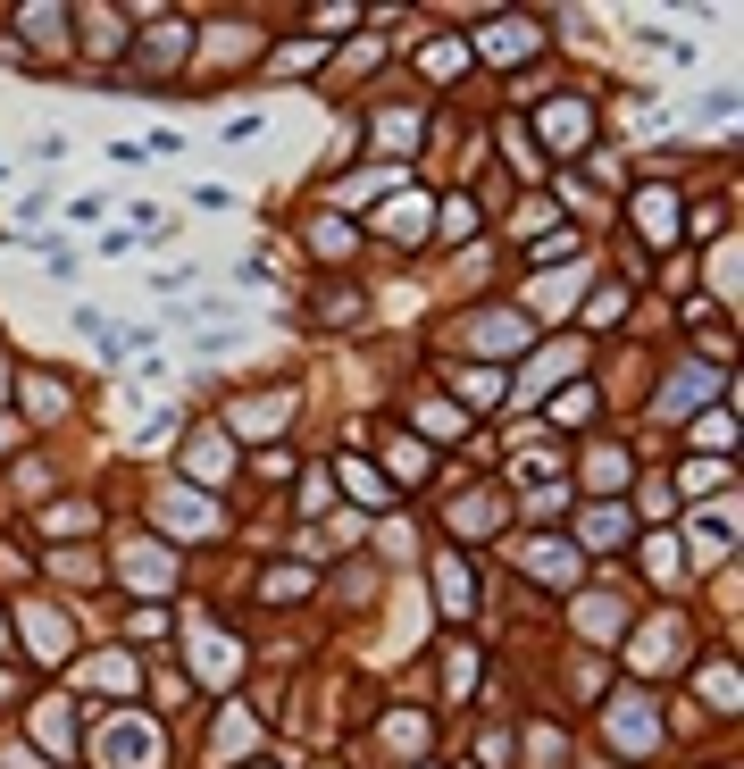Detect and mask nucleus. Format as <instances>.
I'll return each instance as SVG.
<instances>
[{"label": "nucleus", "mask_w": 744, "mask_h": 769, "mask_svg": "<svg viewBox=\"0 0 744 769\" xmlns=\"http://www.w3.org/2000/svg\"><path fill=\"white\" fill-rule=\"evenodd\" d=\"M101 753H109V769H151L159 736L143 728V719H134V728H109V744H101Z\"/></svg>", "instance_id": "1"}, {"label": "nucleus", "mask_w": 744, "mask_h": 769, "mask_svg": "<svg viewBox=\"0 0 744 769\" xmlns=\"http://www.w3.org/2000/svg\"><path fill=\"white\" fill-rule=\"evenodd\" d=\"M636 218H644V235H653V243L678 235V201H669V193H636Z\"/></svg>", "instance_id": "2"}, {"label": "nucleus", "mask_w": 744, "mask_h": 769, "mask_svg": "<svg viewBox=\"0 0 744 769\" xmlns=\"http://www.w3.org/2000/svg\"><path fill=\"white\" fill-rule=\"evenodd\" d=\"M34 644H42V652L59 661V652L76 644V627H67V611H59V619H51V611H34Z\"/></svg>", "instance_id": "3"}, {"label": "nucleus", "mask_w": 744, "mask_h": 769, "mask_svg": "<svg viewBox=\"0 0 744 769\" xmlns=\"http://www.w3.org/2000/svg\"><path fill=\"white\" fill-rule=\"evenodd\" d=\"M703 694H711V703H728V711H736V661H728V669H703Z\"/></svg>", "instance_id": "4"}, {"label": "nucleus", "mask_w": 744, "mask_h": 769, "mask_svg": "<svg viewBox=\"0 0 744 769\" xmlns=\"http://www.w3.org/2000/svg\"><path fill=\"white\" fill-rule=\"evenodd\" d=\"M444 602H452V611H469V569H460V561L444 569Z\"/></svg>", "instance_id": "5"}]
</instances>
